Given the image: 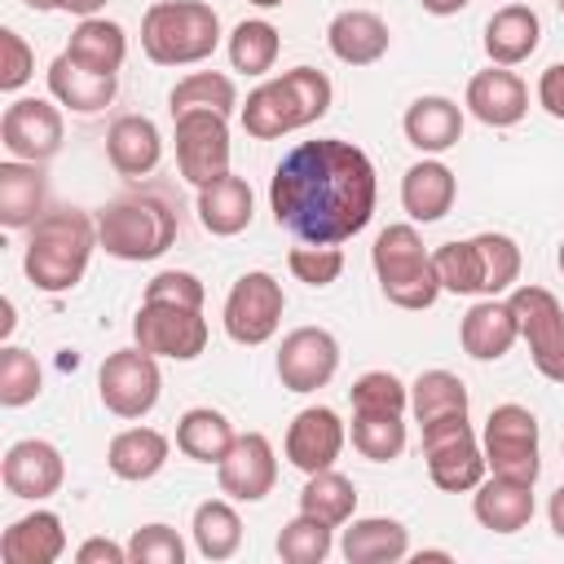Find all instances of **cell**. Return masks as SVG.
I'll use <instances>...</instances> for the list:
<instances>
[{"label":"cell","instance_id":"19","mask_svg":"<svg viewBox=\"0 0 564 564\" xmlns=\"http://www.w3.org/2000/svg\"><path fill=\"white\" fill-rule=\"evenodd\" d=\"M516 339H520V322L511 300L502 295H480L458 322V344L471 361H502L516 348Z\"/></svg>","mask_w":564,"mask_h":564},{"label":"cell","instance_id":"54","mask_svg":"<svg viewBox=\"0 0 564 564\" xmlns=\"http://www.w3.org/2000/svg\"><path fill=\"white\" fill-rule=\"evenodd\" d=\"M419 4H423V9L432 13V18H449V13H458V9H467L471 0H419Z\"/></svg>","mask_w":564,"mask_h":564},{"label":"cell","instance_id":"61","mask_svg":"<svg viewBox=\"0 0 564 564\" xmlns=\"http://www.w3.org/2000/svg\"><path fill=\"white\" fill-rule=\"evenodd\" d=\"M560 449H564V445H560Z\"/></svg>","mask_w":564,"mask_h":564},{"label":"cell","instance_id":"45","mask_svg":"<svg viewBox=\"0 0 564 564\" xmlns=\"http://www.w3.org/2000/svg\"><path fill=\"white\" fill-rule=\"evenodd\" d=\"M286 269L295 282L322 291L344 273V251H339V242H300L286 251Z\"/></svg>","mask_w":564,"mask_h":564},{"label":"cell","instance_id":"2","mask_svg":"<svg viewBox=\"0 0 564 564\" xmlns=\"http://www.w3.org/2000/svg\"><path fill=\"white\" fill-rule=\"evenodd\" d=\"M97 247H101L97 242V216H88L84 207H48L26 229L22 269H26L35 291L62 295V291L79 286Z\"/></svg>","mask_w":564,"mask_h":564},{"label":"cell","instance_id":"9","mask_svg":"<svg viewBox=\"0 0 564 564\" xmlns=\"http://www.w3.org/2000/svg\"><path fill=\"white\" fill-rule=\"evenodd\" d=\"M159 392H163L159 357L145 352L141 344L110 352L97 370V397L115 419H145L159 405Z\"/></svg>","mask_w":564,"mask_h":564},{"label":"cell","instance_id":"32","mask_svg":"<svg viewBox=\"0 0 564 564\" xmlns=\"http://www.w3.org/2000/svg\"><path fill=\"white\" fill-rule=\"evenodd\" d=\"M167 454H172V441L159 432V427H123L110 436L106 445V467L119 476V480H150L167 467Z\"/></svg>","mask_w":564,"mask_h":564},{"label":"cell","instance_id":"8","mask_svg":"<svg viewBox=\"0 0 564 564\" xmlns=\"http://www.w3.org/2000/svg\"><path fill=\"white\" fill-rule=\"evenodd\" d=\"M480 449H485L489 476L538 485L542 458H538V414L533 410H524L516 401L494 405L485 419V432H480Z\"/></svg>","mask_w":564,"mask_h":564},{"label":"cell","instance_id":"23","mask_svg":"<svg viewBox=\"0 0 564 564\" xmlns=\"http://www.w3.org/2000/svg\"><path fill=\"white\" fill-rule=\"evenodd\" d=\"M401 132L419 154H445V150H454L463 141V110H458V101H449L441 93L414 97L405 106Z\"/></svg>","mask_w":564,"mask_h":564},{"label":"cell","instance_id":"16","mask_svg":"<svg viewBox=\"0 0 564 564\" xmlns=\"http://www.w3.org/2000/svg\"><path fill=\"white\" fill-rule=\"evenodd\" d=\"M216 485L234 502H260L278 485V454L264 432H238L229 454L216 463Z\"/></svg>","mask_w":564,"mask_h":564},{"label":"cell","instance_id":"39","mask_svg":"<svg viewBox=\"0 0 564 564\" xmlns=\"http://www.w3.org/2000/svg\"><path fill=\"white\" fill-rule=\"evenodd\" d=\"M238 106V88L229 75L220 70H189L185 79H176V88L167 93V110L172 119L176 115H189V110H216V115H229Z\"/></svg>","mask_w":564,"mask_h":564},{"label":"cell","instance_id":"12","mask_svg":"<svg viewBox=\"0 0 564 564\" xmlns=\"http://www.w3.org/2000/svg\"><path fill=\"white\" fill-rule=\"evenodd\" d=\"M207 317L203 308H185V304H159V300H141L137 317H132V339L167 361H194L207 352Z\"/></svg>","mask_w":564,"mask_h":564},{"label":"cell","instance_id":"44","mask_svg":"<svg viewBox=\"0 0 564 564\" xmlns=\"http://www.w3.org/2000/svg\"><path fill=\"white\" fill-rule=\"evenodd\" d=\"M352 410L366 414H405L410 410V383H401L392 370H366L352 388H348Z\"/></svg>","mask_w":564,"mask_h":564},{"label":"cell","instance_id":"6","mask_svg":"<svg viewBox=\"0 0 564 564\" xmlns=\"http://www.w3.org/2000/svg\"><path fill=\"white\" fill-rule=\"evenodd\" d=\"M370 264H375V278H379V291L388 295V304H397L405 313H423L441 300V278H436L432 251L423 247L414 225L379 229V238L370 247Z\"/></svg>","mask_w":564,"mask_h":564},{"label":"cell","instance_id":"56","mask_svg":"<svg viewBox=\"0 0 564 564\" xmlns=\"http://www.w3.org/2000/svg\"><path fill=\"white\" fill-rule=\"evenodd\" d=\"M26 9H35V13H53V9H62V0H22Z\"/></svg>","mask_w":564,"mask_h":564},{"label":"cell","instance_id":"49","mask_svg":"<svg viewBox=\"0 0 564 564\" xmlns=\"http://www.w3.org/2000/svg\"><path fill=\"white\" fill-rule=\"evenodd\" d=\"M31 75H35V53H31V44H26L13 26H4V31H0V88H4V93H18Z\"/></svg>","mask_w":564,"mask_h":564},{"label":"cell","instance_id":"60","mask_svg":"<svg viewBox=\"0 0 564 564\" xmlns=\"http://www.w3.org/2000/svg\"><path fill=\"white\" fill-rule=\"evenodd\" d=\"M555 4H560V13H564V0H555Z\"/></svg>","mask_w":564,"mask_h":564},{"label":"cell","instance_id":"14","mask_svg":"<svg viewBox=\"0 0 564 564\" xmlns=\"http://www.w3.org/2000/svg\"><path fill=\"white\" fill-rule=\"evenodd\" d=\"M62 106L48 97H18L0 115V145L22 163H48L62 150Z\"/></svg>","mask_w":564,"mask_h":564},{"label":"cell","instance_id":"59","mask_svg":"<svg viewBox=\"0 0 564 564\" xmlns=\"http://www.w3.org/2000/svg\"><path fill=\"white\" fill-rule=\"evenodd\" d=\"M555 264H560V273H564V242H560V251H555Z\"/></svg>","mask_w":564,"mask_h":564},{"label":"cell","instance_id":"48","mask_svg":"<svg viewBox=\"0 0 564 564\" xmlns=\"http://www.w3.org/2000/svg\"><path fill=\"white\" fill-rule=\"evenodd\" d=\"M141 300H159V304H185V308H203L207 300V286L189 273V269H163L145 282V295Z\"/></svg>","mask_w":564,"mask_h":564},{"label":"cell","instance_id":"38","mask_svg":"<svg viewBox=\"0 0 564 564\" xmlns=\"http://www.w3.org/2000/svg\"><path fill=\"white\" fill-rule=\"evenodd\" d=\"M300 511H308V516H317V520H326V524L339 529L357 511V485L344 471H335V467L313 471L304 480V489H300Z\"/></svg>","mask_w":564,"mask_h":564},{"label":"cell","instance_id":"11","mask_svg":"<svg viewBox=\"0 0 564 564\" xmlns=\"http://www.w3.org/2000/svg\"><path fill=\"white\" fill-rule=\"evenodd\" d=\"M507 300L516 308L520 339L529 344V357H533L538 375L551 379V383H564V308H560V300L546 286H533V282L511 286Z\"/></svg>","mask_w":564,"mask_h":564},{"label":"cell","instance_id":"33","mask_svg":"<svg viewBox=\"0 0 564 564\" xmlns=\"http://www.w3.org/2000/svg\"><path fill=\"white\" fill-rule=\"evenodd\" d=\"M189 533H194V546L203 560L220 564V560H234L238 546H242V516L234 511V498H207L194 507V520H189Z\"/></svg>","mask_w":564,"mask_h":564},{"label":"cell","instance_id":"35","mask_svg":"<svg viewBox=\"0 0 564 564\" xmlns=\"http://www.w3.org/2000/svg\"><path fill=\"white\" fill-rule=\"evenodd\" d=\"M234 436H238L234 423L212 405H194L176 419V449L194 463H220L229 454Z\"/></svg>","mask_w":564,"mask_h":564},{"label":"cell","instance_id":"46","mask_svg":"<svg viewBox=\"0 0 564 564\" xmlns=\"http://www.w3.org/2000/svg\"><path fill=\"white\" fill-rule=\"evenodd\" d=\"M35 397H40V366H35V357L26 348H18V344H4L0 348V405L18 410V405H26Z\"/></svg>","mask_w":564,"mask_h":564},{"label":"cell","instance_id":"47","mask_svg":"<svg viewBox=\"0 0 564 564\" xmlns=\"http://www.w3.org/2000/svg\"><path fill=\"white\" fill-rule=\"evenodd\" d=\"M128 560L132 564H181L185 560V542L172 524H141L128 538Z\"/></svg>","mask_w":564,"mask_h":564},{"label":"cell","instance_id":"42","mask_svg":"<svg viewBox=\"0 0 564 564\" xmlns=\"http://www.w3.org/2000/svg\"><path fill=\"white\" fill-rule=\"evenodd\" d=\"M330 546H335V524H326V520H317L308 511L286 520L282 533H278V555L286 564H322L330 555Z\"/></svg>","mask_w":564,"mask_h":564},{"label":"cell","instance_id":"3","mask_svg":"<svg viewBox=\"0 0 564 564\" xmlns=\"http://www.w3.org/2000/svg\"><path fill=\"white\" fill-rule=\"evenodd\" d=\"M330 79L317 66H291L278 79H264L260 88L247 93L242 101V128L256 141H278L286 132H300L317 123L330 110Z\"/></svg>","mask_w":564,"mask_h":564},{"label":"cell","instance_id":"4","mask_svg":"<svg viewBox=\"0 0 564 564\" xmlns=\"http://www.w3.org/2000/svg\"><path fill=\"white\" fill-rule=\"evenodd\" d=\"M220 44V13L203 0H154L141 18V53L154 66H198Z\"/></svg>","mask_w":564,"mask_h":564},{"label":"cell","instance_id":"1","mask_svg":"<svg viewBox=\"0 0 564 564\" xmlns=\"http://www.w3.org/2000/svg\"><path fill=\"white\" fill-rule=\"evenodd\" d=\"M379 181L361 145L344 137L300 141L269 181L273 220L300 242H348L375 216Z\"/></svg>","mask_w":564,"mask_h":564},{"label":"cell","instance_id":"52","mask_svg":"<svg viewBox=\"0 0 564 564\" xmlns=\"http://www.w3.org/2000/svg\"><path fill=\"white\" fill-rule=\"evenodd\" d=\"M546 520H551V533L564 542V485L551 494V502H546Z\"/></svg>","mask_w":564,"mask_h":564},{"label":"cell","instance_id":"28","mask_svg":"<svg viewBox=\"0 0 564 564\" xmlns=\"http://www.w3.org/2000/svg\"><path fill=\"white\" fill-rule=\"evenodd\" d=\"M106 159L119 176H150L163 159V137L145 115H119L106 132Z\"/></svg>","mask_w":564,"mask_h":564},{"label":"cell","instance_id":"37","mask_svg":"<svg viewBox=\"0 0 564 564\" xmlns=\"http://www.w3.org/2000/svg\"><path fill=\"white\" fill-rule=\"evenodd\" d=\"M229 66L238 75H269L273 62H278V48H282V35L273 22L264 18H242L234 31H229Z\"/></svg>","mask_w":564,"mask_h":564},{"label":"cell","instance_id":"53","mask_svg":"<svg viewBox=\"0 0 564 564\" xmlns=\"http://www.w3.org/2000/svg\"><path fill=\"white\" fill-rule=\"evenodd\" d=\"M106 9V0H62V13H75V18H97Z\"/></svg>","mask_w":564,"mask_h":564},{"label":"cell","instance_id":"51","mask_svg":"<svg viewBox=\"0 0 564 564\" xmlns=\"http://www.w3.org/2000/svg\"><path fill=\"white\" fill-rule=\"evenodd\" d=\"M75 560H79V564H123V560H128V546H119V542H110V538H84V542L75 546Z\"/></svg>","mask_w":564,"mask_h":564},{"label":"cell","instance_id":"27","mask_svg":"<svg viewBox=\"0 0 564 564\" xmlns=\"http://www.w3.org/2000/svg\"><path fill=\"white\" fill-rule=\"evenodd\" d=\"M542 44V18L529 4H502L485 22V53L494 66H520Z\"/></svg>","mask_w":564,"mask_h":564},{"label":"cell","instance_id":"36","mask_svg":"<svg viewBox=\"0 0 564 564\" xmlns=\"http://www.w3.org/2000/svg\"><path fill=\"white\" fill-rule=\"evenodd\" d=\"M471 397H467V383L454 375V370H423L414 383H410V410L423 423H436V419H449V414H467Z\"/></svg>","mask_w":564,"mask_h":564},{"label":"cell","instance_id":"26","mask_svg":"<svg viewBox=\"0 0 564 564\" xmlns=\"http://www.w3.org/2000/svg\"><path fill=\"white\" fill-rule=\"evenodd\" d=\"M326 44H330V53H335L344 66H375V62L388 53L392 31H388V22H383L379 13H370V9H344V13L330 18Z\"/></svg>","mask_w":564,"mask_h":564},{"label":"cell","instance_id":"22","mask_svg":"<svg viewBox=\"0 0 564 564\" xmlns=\"http://www.w3.org/2000/svg\"><path fill=\"white\" fill-rule=\"evenodd\" d=\"M115 88H119L115 75H101V70L79 66L66 48L48 62V97H53L57 106L75 110V115H97V110H106V106L115 101Z\"/></svg>","mask_w":564,"mask_h":564},{"label":"cell","instance_id":"13","mask_svg":"<svg viewBox=\"0 0 564 564\" xmlns=\"http://www.w3.org/2000/svg\"><path fill=\"white\" fill-rule=\"evenodd\" d=\"M176 167L181 176L203 189L229 172V115L216 110H189L176 115Z\"/></svg>","mask_w":564,"mask_h":564},{"label":"cell","instance_id":"55","mask_svg":"<svg viewBox=\"0 0 564 564\" xmlns=\"http://www.w3.org/2000/svg\"><path fill=\"white\" fill-rule=\"evenodd\" d=\"M0 313H4V317H0V335L9 339V335H13V300H4V304H0Z\"/></svg>","mask_w":564,"mask_h":564},{"label":"cell","instance_id":"40","mask_svg":"<svg viewBox=\"0 0 564 564\" xmlns=\"http://www.w3.org/2000/svg\"><path fill=\"white\" fill-rule=\"evenodd\" d=\"M476 247V260H480V295H502L520 282V247L511 234H476L471 238Z\"/></svg>","mask_w":564,"mask_h":564},{"label":"cell","instance_id":"30","mask_svg":"<svg viewBox=\"0 0 564 564\" xmlns=\"http://www.w3.org/2000/svg\"><path fill=\"white\" fill-rule=\"evenodd\" d=\"M194 212H198V225L212 238H234V234H242L251 225L256 198H251V185L242 176L225 172L220 181H212V185L198 189V207Z\"/></svg>","mask_w":564,"mask_h":564},{"label":"cell","instance_id":"18","mask_svg":"<svg viewBox=\"0 0 564 564\" xmlns=\"http://www.w3.org/2000/svg\"><path fill=\"white\" fill-rule=\"evenodd\" d=\"M0 480L13 498H26V502H44L62 489L66 480V463H62V449L53 441H40V436H26V441H13L4 449V463H0Z\"/></svg>","mask_w":564,"mask_h":564},{"label":"cell","instance_id":"25","mask_svg":"<svg viewBox=\"0 0 564 564\" xmlns=\"http://www.w3.org/2000/svg\"><path fill=\"white\" fill-rule=\"evenodd\" d=\"M66 551V529L57 511L35 507L31 516H18L0 533V560L4 564H53Z\"/></svg>","mask_w":564,"mask_h":564},{"label":"cell","instance_id":"21","mask_svg":"<svg viewBox=\"0 0 564 564\" xmlns=\"http://www.w3.org/2000/svg\"><path fill=\"white\" fill-rule=\"evenodd\" d=\"M454 198H458V181H454V172L436 154H423L419 163L405 167V176H401V207H405V216L414 225H432V220L449 216Z\"/></svg>","mask_w":564,"mask_h":564},{"label":"cell","instance_id":"41","mask_svg":"<svg viewBox=\"0 0 564 564\" xmlns=\"http://www.w3.org/2000/svg\"><path fill=\"white\" fill-rule=\"evenodd\" d=\"M410 432H405V414H366L352 410V449L370 463H392L401 458Z\"/></svg>","mask_w":564,"mask_h":564},{"label":"cell","instance_id":"17","mask_svg":"<svg viewBox=\"0 0 564 564\" xmlns=\"http://www.w3.org/2000/svg\"><path fill=\"white\" fill-rule=\"evenodd\" d=\"M344 441H348L344 419H339L330 405H308V410H300V414L291 419L282 449H286V463H291L295 471L313 476V471L335 467V458L344 454Z\"/></svg>","mask_w":564,"mask_h":564},{"label":"cell","instance_id":"29","mask_svg":"<svg viewBox=\"0 0 564 564\" xmlns=\"http://www.w3.org/2000/svg\"><path fill=\"white\" fill-rule=\"evenodd\" d=\"M339 555L348 564H397L410 555V529L392 516L348 520V529L339 538Z\"/></svg>","mask_w":564,"mask_h":564},{"label":"cell","instance_id":"24","mask_svg":"<svg viewBox=\"0 0 564 564\" xmlns=\"http://www.w3.org/2000/svg\"><path fill=\"white\" fill-rule=\"evenodd\" d=\"M533 485L507 480V476H485L471 489V516L489 533H520L533 520Z\"/></svg>","mask_w":564,"mask_h":564},{"label":"cell","instance_id":"15","mask_svg":"<svg viewBox=\"0 0 564 564\" xmlns=\"http://www.w3.org/2000/svg\"><path fill=\"white\" fill-rule=\"evenodd\" d=\"M273 370L286 392H317L339 370V339L326 326H295L291 335H282Z\"/></svg>","mask_w":564,"mask_h":564},{"label":"cell","instance_id":"31","mask_svg":"<svg viewBox=\"0 0 564 564\" xmlns=\"http://www.w3.org/2000/svg\"><path fill=\"white\" fill-rule=\"evenodd\" d=\"M44 163H22L4 159L0 163V225L4 229H31L48 207H44Z\"/></svg>","mask_w":564,"mask_h":564},{"label":"cell","instance_id":"43","mask_svg":"<svg viewBox=\"0 0 564 564\" xmlns=\"http://www.w3.org/2000/svg\"><path fill=\"white\" fill-rule=\"evenodd\" d=\"M432 264H436L441 291H449V295H476V300H480V260H476L471 238H463V242H441V247L432 251Z\"/></svg>","mask_w":564,"mask_h":564},{"label":"cell","instance_id":"5","mask_svg":"<svg viewBox=\"0 0 564 564\" xmlns=\"http://www.w3.org/2000/svg\"><path fill=\"white\" fill-rule=\"evenodd\" d=\"M97 242L106 256L141 264L176 247V212L159 194H123L97 212Z\"/></svg>","mask_w":564,"mask_h":564},{"label":"cell","instance_id":"20","mask_svg":"<svg viewBox=\"0 0 564 564\" xmlns=\"http://www.w3.org/2000/svg\"><path fill=\"white\" fill-rule=\"evenodd\" d=\"M467 110L485 128H516L529 115V84L511 66L489 62V70H476L467 79Z\"/></svg>","mask_w":564,"mask_h":564},{"label":"cell","instance_id":"10","mask_svg":"<svg viewBox=\"0 0 564 564\" xmlns=\"http://www.w3.org/2000/svg\"><path fill=\"white\" fill-rule=\"evenodd\" d=\"M282 308H286L282 282L273 273H264V269H251L225 295V335L234 344H242V348H260V344H269L278 335Z\"/></svg>","mask_w":564,"mask_h":564},{"label":"cell","instance_id":"34","mask_svg":"<svg viewBox=\"0 0 564 564\" xmlns=\"http://www.w3.org/2000/svg\"><path fill=\"white\" fill-rule=\"evenodd\" d=\"M66 53L88 66V70H101V75H119L123 57H128V35L119 22L110 18H79V26L70 31V44Z\"/></svg>","mask_w":564,"mask_h":564},{"label":"cell","instance_id":"7","mask_svg":"<svg viewBox=\"0 0 564 564\" xmlns=\"http://www.w3.org/2000/svg\"><path fill=\"white\" fill-rule=\"evenodd\" d=\"M423 463H427L432 485L445 489V494H471L489 476L485 449H480L467 414L423 423Z\"/></svg>","mask_w":564,"mask_h":564},{"label":"cell","instance_id":"57","mask_svg":"<svg viewBox=\"0 0 564 564\" xmlns=\"http://www.w3.org/2000/svg\"><path fill=\"white\" fill-rule=\"evenodd\" d=\"M414 560H419V564H423V560H449V551H419Z\"/></svg>","mask_w":564,"mask_h":564},{"label":"cell","instance_id":"58","mask_svg":"<svg viewBox=\"0 0 564 564\" xmlns=\"http://www.w3.org/2000/svg\"><path fill=\"white\" fill-rule=\"evenodd\" d=\"M247 4H256V9H278L282 0H247Z\"/></svg>","mask_w":564,"mask_h":564},{"label":"cell","instance_id":"50","mask_svg":"<svg viewBox=\"0 0 564 564\" xmlns=\"http://www.w3.org/2000/svg\"><path fill=\"white\" fill-rule=\"evenodd\" d=\"M538 106H542L551 119H564V62H551V66L538 75Z\"/></svg>","mask_w":564,"mask_h":564}]
</instances>
